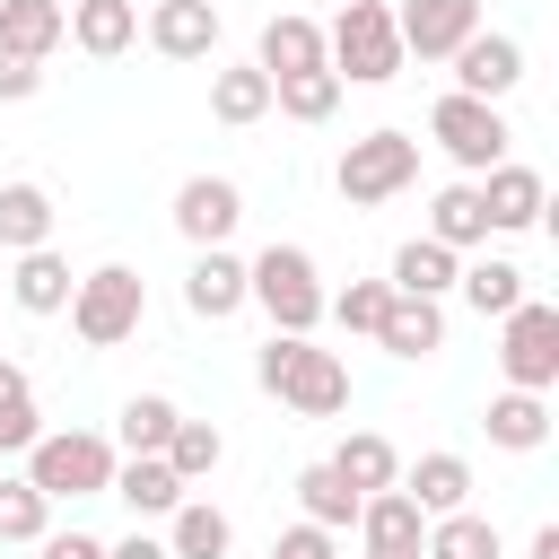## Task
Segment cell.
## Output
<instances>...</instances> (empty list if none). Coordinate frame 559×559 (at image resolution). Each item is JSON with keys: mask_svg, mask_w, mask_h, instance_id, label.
Returning a JSON list of instances; mask_svg holds the SVG:
<instances>
[{"mask_svg": "<svg viewBox=\"0 0 559 559\" xmlns=\"http://www.w3.org/2000/svg\"><path fill=\"white\" fill-rule=\"evenodd\" d=\"M253 384H262L271 402H288L297 419H332V411H349V367H341V349H314V341H288V332L262 341Z\"/></svg>", "mask_w": 559, "mask_h": 559, "instance_id": "6da1fadb", "label": "cell"}, {"mask_svg": "<svg viewBox=\"0 0 559 559\" xmlns=\"http://www.w3.org/2000/svg\"><path fill=\"white\" fill-rule=\"evenodd\" d=\"M323 297H332V288H323V271H314L306 245H262V253L245 262V306H262L271 332H288V341H314Z\"/></svg>", "mask_w": 559, "mask_h": 559, "instance_id": "7a4b0ae2", "label": "cell"}, {"mask_svg": "<svg viewBox=\"0 0 559 559\" xmlns=\"http://www.w3.org/2000/svg\"><path fill=\"white\" fill-rule=\"evenodd\" d=\"M402 61H411V52H402V35H393V9H384V0H341V17L323 26V70H332L341 87H384Z\"/></svg>", "mask_w": 559, "mask_h": 559, "instance_id": "3957f363", "label": "cell"}, {"mask_svg": "<svg viewBox=\"0 0 559 559\" xmlns=\"http://www.w3.org/2000/svg\"><path fill=\"white\" fill-rule=\"evenodd\" d=\"M114 437H96V428H44L35 445H26V480L61 507V498H105L114 489Z\"/></svg>", "mask_w": 559, "mask_h": 559, "instance_id": "277c9868", "label": "cell"}, {"mask_svg": "<svg viewBox=\"0 0 559 559\" xmlns=\"http://www.w3.org/2000/svg\"><path fill=\"white\" fill-rule=\"evenodd\" d=\"M140 314H148V288H140L131 262H96V271L70 288V332H79L87 349H122V341L140 332Z\"/></svg>", "mask_w": 559, "mask_h": 559, "instance_id": "5b68a950", "label": "cell"}, {"mask_svg": "<svg viewBox=\"0 0 559 559\" xmlns=\"http://www.w3.org/2000/svg\"><path fill=\"white\" fill-rule=\"evenodd\" d=\"M332 183H341V201H349V210H376V201H393V192H411V183H419V140H411V131H367V140H349V148H341Z\"/></svg>", "mask_w": 559, "mask_h": 559, "instance_id": "8992f818", "label": "cell"}, {"mask_svg": "<svg viewBox=\"0 0 559 559\" xmlns=\"http://www.w3.org/2000/svg\"><path fill=\"white\" fill-rule=\"evenodd\" d=\"M428 140H437V148L480 183V175L507 157V140H515V131H507V114H498V105H480V96H454V87H445V96L428 105Z\"/></svg>", "mask_w": 559, "mask_h": 559, "instance_id": "52a82bcc", "label": "cell"}, {"mask_svg": "<svg viewBox=\"0 0 559 559\" xmlns=\"http://www.w3.org/2000/svg\"><path fill=\"white\" fill-rule=\"evenodd\" d=\"M498 367H507V393H550L559 384V306L524 297L515 314H498Z\"/></svg>", "mask_w": 559, "mask_h": 559, "instance_id": "ba28073f", "label": "cell"}, {"mask_svg": "<svg viewBox=\"0 0 559 559\" xmlns=\"http://www.w3.org/2000/svg\"><path fill=\"white\" fill-rule=\"evenodd\" d=\"M236 227H245V192H236L227 175H183V183H175V236H183L192 253L227 245Z\"/></svg>", "mask_w": 559, "mask_h": 559, "instance_id": "9c48e42d", "label": "cell"}, {"mask_svg": "<svg viewBox=\"0 0 559 559\" xmlns=\"http://www.w3.org/2000/svg\"><path fill=\"white\" fill-rule=\"evenodd\" d=\"M393 35H402V52H419V61H454V52L480 35V0H402V9H393Z\"/></svg>", "mask_w": 559, "mask_h": 559, "instance_id": "30bf717a", "label": "cell"}, {"mask_svg": "<svg viewBox=\"0 0 559 559\" xmlns=\"http://www.w3.org/2000/svg\"><path fill=\"white\" fill-rule=\"evenodd\" d=\"M524 87V44L515 35H472L463 52H454V96H480V105H507Z\"/></svg>", "mask_w": 559, "mask_h": 559, "instance_id": "8fae6325", "label": "cell"}, {"mask_svg": "<svg viewBox=\"0 0 559 559\" xmlns=\"http://www.w3.org/2000/svg\"><path fill=\"white\" fill-rule=\"evenodd\" d=\"M480 210H489V236H524V227H542V210H550V183H542L533 166L498 157V166L480 175Z\"/></svg>", "mask_w": 559, "mask_h": 559, "instance_id": "7c38bea8", "label": "cell"}, {"mask_svg": "<svg viewBox=\"0 0 559 559\" xmlns=\"http://www.w3.org/2000/svg\"><path fill=\"white\" fill-rule=\"evenodd\" d=\"M183 306H192L201 323H227V314H245V253H227V245L192 253V271H183Z\"/></svg>", "mask_w": 559, "mask_h": 559, "instance_id": "4fadbf2b", "label": "cell"}, {"mask_svg": "<svg viewBox=\"0 0 559 559\" xmlns=\"http://www.w3.org/2000/svg\"><path fill=\"white\" fill-rule=\"evenodd\" d=\"M393 489H402V498H411V507H419V515L437 524V515H454V507H472V463L437 445V454H419V463H411V472H402Z\"/></svg>", "mask_w": 559, "mask_h": 559, "instance_id": "5bb4252c", "label": "cell"}, {"mask_svg": "<svg viewBox=\"0 0 559 559\" xmlns=\"http://www.w3.org/2000/svg\"><path fill=\"white\" fill-rule=\"evenodd\" d=\"M148 44L166 61H210L218 52V9L210 0H157L148 9Z\"/></svg>", "mask_w": 559, "mask_h": 559, "instance_id": "9a60e30c", "label": "cell"}, {"mask_svg": "<svg viewBox=\"0 0 559 559\" xmlns=\"http://www.w3.org/2000/svg\"><path fill=\"white\" fill-rule=\"evenodd\" d=\"M253 70H262V79L323 70V26H314V17H297V9H280V17L262 26V44H253Z\"/></svg>", "mask_w": 559, "mask_h": 559, "instance_id": "2e32d148", "label": "cell"}, {"mask_svg": "<svg viewBox=\"0 0 559 559\" xmlns=\"http://www.w3.org/2000/svg\"><path fill=\"white\" fill-rule=\"evenodd\" d=\"M70 288H79V280H70V262H61L52 245H35V253L9 262V306H17V314H70Z\"/></svg>", "mask_w": 559, "mask_h": 559, "instance_id": "e0dca14e", "label": "cell"}, {"mask_svg": "<svg viewBox=\"0 0 559 559\" xmlns=\"http://www.w3.org/2000/svg\"><path fill=\"white\" fill-rule=\"evenodd\" d=\"M323 463H332V472H341L358 498H376V489H393V480H402V445H393L384 428H349V437H341Z\"/></svg>", "mask_w": 559, "mask_h": 559, "instance_id": "ac0fdd59", "label": "cell"}, {"mask_svg": "<svg viewBox=\"0 0 559 559\" xmlns=\"http://www.w3.org/2000/svg\"><path fill=\"white\" fill-rule=\"evenodd\" d=\"M61 17H70V44H79L87 61H114V52L140 44V0H79V9H61Z\"/></svg>", "mask_w": 559, "mask_h": 559, "instance_id": "d6986e66", "label": "cell"}, {"mask_svg": "<svg viewBox=\"0 0 559 559\" xmlns=\"http://www.w3.org/2000/svg\"><path fill=\"white\" fill-rule=\"evenodd\" d=\"M61 44H70L61 0H0V52H17V61H52Z\"/></svg>", "mask_w": 559, "mask_h": 559, "instance_id": "ffe728a7", "label": "cell"}, {"mask_svg": "<svg viewBox=\"0 0 559 559\" xmlns=\"http://www.w3.org/2000/svg\"><path fill=\"white\" fill-rule=\"evenodd\" d=\"M454 271H463V253H445L437 236H411V245H393V271H384V288H393V297H437V306H445Z\"/></svg>", "mask_w": 559, "mask_h": 559, "instance_id": "44dd1931", "label": "cell"}, {"mask_svg": "<svg viewBox=\"0 0 559 559\" xmlns=\"http://www.w3.org/2000/svg\"><path fill=\"white\" fill-rule=\"evenodd\" d=\"M376 349H393V358H437V349H445V306H437V297H393L384 323H376Z\"/></svg>", "mask_w": 559, "mask_h": 559, "instance_id": "7402d4cb", "label": "cell"}, {"mask_svg": "<svg viewBox=\"0 0 559 559\" xmlns=\"http://www.w3.org/2000/svg\"><path fill=\"white\" fill-rule=\"evenodd\" d=\"M480 428H489L498 454H542L550 445V393H498L480 411Z\"/></svg>", "mask_w": 559, "mask_h": 559, "instance_id": "603a6c76", "label": "cell"}, {"mask_svg": "<svg viewBox=\"0 0 559 559\" xmlns=\"http://www.w3.org/2000/svg\"><path fill=\"white\" fill-rule=\"evenodd\" d=\"M52 192L35 183V175H17V183H0V253H35V245H52Z\"/></svg>", "mask_w": 559, "mask_h": 559, "instance_id": "cb8c5ba5", "label": "cell"}, {"mask_svg": "<svg viewBox=\"0 0 559 559\" xmlns=\"http://www.w3.org/2000/svg\"><path fill=\"white\" fill-rule=\"evenodd\" d=\"M428 236H437L445 253H480V245H489V210H480V183H472V175L428 201Z\"/></svg>", "mask_w": 559, "mask_h": 559, "instance_id": "d4e9b609", "label": "cell"}, {"mask_svg": "<svg viewBox=\"0 0 559 559\" xmlns=\"http://www.w3.org/2000/svg\"><path fill=\"white\" fill-rule=\"evenodd\" d=\"M114 498H122L131 515H175L192 489L166 472V454H122V463H114Z\"/></svg>", "mask_w": 559, "mask_h": 559, "instance_id": "484cf974", "label": "cell"}, {"mask_svg": "<svg viewBox=\"0 0 559 559\" xmlns=\"http://www.w3.org/2000/svg\"><path fill=\"white\" fill-rule=\"evenodd\" d=\"M454 288H463V306H472L480 323H489V314H515V306L533 297V288H524V271H515L507 253H480V262H463V271H454Z\"/></svg>", "mask_w": 559, "mask_h": 559, "instance_id": "4316f807", "label": "cell"}, {"mask_svg": "<svg viewBox=\"0 0 559 559\" xmlns=\"http://www.w3.org/2000/svg\"><path fill=\"white\" fill-rule=\"evenodd\" d=\"M166 550H175V559H227V550H236V524H227V507H210V498H183V507L166 515Z\"/></svg>", "mask_w": 559, "mask_h": 559, "instance_id": "83f0119b", "label": "cell"}, {"mask_svg": "<svg viewBox=\"0 0 559 559\" xmlns=\"http://www.w3.org/2000/svg\"><path fill=\"white\" fill-rule=\"evenodd\" d=\"M419 559H507V542H498V524L480 507H454V515H437L419 533Z\"/></svg>", "mask_w": 559, "mask_h": 559, "instance_id": "f1b7e54d", "label": "cell"}, {"mask_svg": "<svg viewBox=\"0 0 559 559\" xmlns=\"http://www.w3.org/2000/svg\"><path fill=\"white\" fill-rule=\"evenodd\" d=\"M210 114H218L227 131L262 122V114H271V79H262L253 61H227V70H210Z\"/></svg>", "mask_w": 559, "mask_h": 559, "instance_id": "f546056e", "label": "cell"}, {"mask_svg": "<svg viewBox=\"0 0 559 559\" xmlns=\"http://www.w3.org/2000/svg\"><path fill=\"white\" fill-rule=\"evenodd\" d=\"M358 533H367V550H419L428 515H419L402 489H376V498H358Z\"/></svg>", "mask_w": 559, "mask_h": 559, "instance_id": "4dcf8cb0", "label": "cell"}, {"mask_svg": "<svg viewBox=\"0 0 559 559\" xmlns=\"http://www.w3.org/2000/svg\"><path fill=\"white\" fill-rule=\"evenodd\" d=\"M297 507H306V524H323V533H349V524H358V489H349L332 463H306V472H297Z\"/></svg>", "mask_w": 559, "mask_h": 559, "instance_id": "1f68e13d", "label": "cell"}, {"mask_svg": "<svg viewBox=\"0 0 559 559\" xmlns=\"http://www.w3.org/2000/svg\"><path fill=\"white\" fill-rule=\"evenodd\" d=\"M218 463H227V437H218L210 419H175V437H166V472L192 489V480H210Z\"/></svg>", "mask_w": 559, "mask_h": 559, "instance_id": "d6a6232c", "label": "cell"}, {"mask_svg": "<svg viewBox=\"0 0 559 559\" xmlns=\"http://www.w3.org/2000/svg\"><path fill=\"white\" fill-rule=\"evenodd\" d=\"M52 533V498L26 472H0V542H44Z\"/></svg>", "mask_w": 559, "mask_h": 559, "instance_id": "836d02e7", "label": "cell"}, {"mask_svg": "<svg viewBox=\"0 0 559 559\" xmlns=\"http://www.w3.org/2000/svg\"><path fill=\"white\" fill-rule=\"evenodd\" d=\"M175 419H183V411H175L166 393H131V402H122V428H114V437H122V454H166Z\"/></svg>", "mask_w": 559, "mask_h": 559, "instance_id": "e575fe53", "label": "cell"}, {"mask_svg": "<svg viewBox=\"0 0 559 559\" xmlns=\"http://www.w3.org/2000/svg\"><path fill=\"white\" fill-rule=\"evenodd\" d=\"M271 105H280L288 122H332V105H341V79H332V70H297V79H271Z\"/></svg>", "mask_w": 559, "mask_h": 559, "instance_id": "d590c367", "label": "cell"}, {"mask_svg": "<svg viewBox=\"0 0 559 559\" xmlns=\"http://www.w3.org/2000/svg\"><path fill=\"white\" fill-rule=\"evenodd\" d=\"M384 306H393V288H384V280H349V288H332V297H323V314H332L341 332H367V341H376Z\"/></svg>", "mask_w": 559, "mask_h": 559, "instance_id": "8d00e7d4", "label": "cell"}, {"mask_svg": "<svg viewBox=\"0 0 559 559\" xmlns=\"http://www.w3.org/2000/svg\"><path fill=\"white\" fill-rule=\"evenodd\" d=\"M271 559H341V550H332V533H323V524H288V533L271 542Z\"/></svg>", "mask_w": 559, "mask_h": 559, "instance_id": "74e56055", "label": "cell"}, {"mask_svg": "<svg viewBox=\"0 0 559 559\" xmlns=\"http://www.w3.org/2000/svg\"><path fill=\"white\" fill-rule=\"evenodd\" d=\"M44 87V61H17V52H0V105H26Z\"/></svg>", "mask_w": 559, "mask_h": 559, "instance_id": "f35d334b", "label": "cell"}, {"mask_svg": "<svg viewBox=\"0 0 559 559\" xmlns=\"http://www.w3.org/2000/svg\"><path fill=\"white\" fill-rule=\"evenodd\" d=\"M35 550H44V559H105V542H96V533H79V524H70V533H44Z\"/></svg>", "mask_w": 559, "mask_h": 559, "instance_id": "ab89813d", "label": "cell"}, {"mask_svg": "<svg viewBox=\"0 0 559 559\" xmlns=\"http://www.w3.org/2000/svg\"><path fill=\"white\" fill-rule=\"evenodd\" d=\"M26 402H35L26 367H17V358H0V419H9V411H26Z\"/></svg>", "mask_w": 559, "mask_h": 559, "instance_id": "60d3db41", "label": "cell"}, {"mask_svg": "<svg viewBox=\"0 0 559 559\" xmlns=\"http://www.w3.org/2000/svg\"><path fill=\"white\" fill-rule=\"evenodd\" d=\"M105 559H175V550L148 542V533H131V542H105Z\"/></svg>", "mask_w": 559, "mask_h": 559, "instance_id": "b9f144b4", "label": "cell"}, {"mask_svg": "<svg viewBox=\"0 0 559 559\" xmlns=\"http://www.w3.org/2000/svg\"><path fill=\"white\" fill-rule=\"evenodd\" d=\"M533 559H559V524H542V533H533Z\"/></svg>", "mask_w": 559, "mask_h": 559, "instance_id": "7bdbcfd3", "label": "cell"}, {"mask_svg": "<svg viewBox=\"0 0 559 559\" xmlns=\"http://www.w3.org/2000/svg\"><path fill=\"white\" fill-rule=\"evenodd\" d=\"M367 559H419V550H367Z\"/></svg>", "mask_w": 559, "mask_h": 559, "instance_id": "ee69618b", "label": "cell"}]
</instances>
